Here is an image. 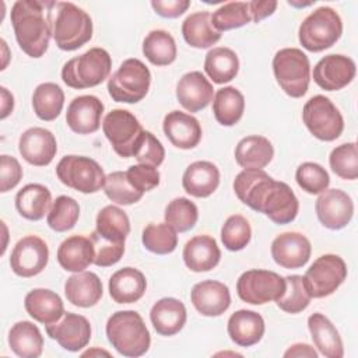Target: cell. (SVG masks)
<instances>
[{"instance_id": "91938a15", "label": "cell", "mask_w": 358, "mask_h": 358, "mask_svg": "<svg viewBox=\"0 0 358 358\" xmlns=\"http://www.w3.org/2000/svg\"><path fill=\"white\" fill-rule=\"evenodd\" d=\"M0 92H1V113H0V117L6 119L14 109V96L6 87H1Z\"/></svg>"}, {"instance_id": "e575fe53", "label": "cell", "mask_w": 358, "mask_h": 358, "mask_svg": "<svg viewBox=\"0 0 358 358\" xmlns=\"http://www.w3.org/2000/svg\"><path fill=\"white\" fill-rule=\"evenodd\" d=\"M94 234L105 242L124 245L126 238L130 234V221L127 214L112 204L103 207L96 215Z\"/></svg>"}, {"instance_id": "d6a6232c", "label": "cell", "mask_w": 358, "mask_h": 358, "mask_svg": "<svg viewBox=\"0 0 358 358\" xmlns=\"http://www.w3.org/2000/svg\"><path fill=\"white\" fill-rule=\"evenodd\" d=\"M273 157V144L263 136L243 137L235 147V161L243 169H263Z\"/></svg>"}, {"instance_id": "60d3db41", "label": "cell", "mask_w": 358, "mask_h": 358, "mask_svg": "<svg viewBox=\"0 0 358 358\" xmlns=\"http://www.w3.org/2000/svg\"><path fill=\"white\" fill-rule=\"evenodd\" d=\"M64 105V92L55 83L39 84L32 94V108L35 115L45 122L55 120Z\"/></svg>"}, {"instance_id": "7c38bea8", "label": "cell", "mask_w": 358, "mask_h": 358, "mask_svg": "<svg viewBox=\"0 0 358 358\" xmlns=\"http://www.w3.org/2000/svg\"><path fill=\"white\" fill-rule=\"evenodd\" d=\"M347 278V264L337 255L319 256L303 275L306 289L312 298L331 295Z\"/></svg>"}, {"instance_id": "6125c7cd", "label": "cell", "mask_w": 358, "mask_h": 358, "mask_svg": "<svg viewBox=\"0 0 358 358\" xmlns=\"http://www.w3.org/2000/svg\"><path fill=\"white\" fill-rule=\"evenodd\" d=\"M1 224H3V228H4V243H3V246H1V255L6 252V239H7V228H6V225H4V222L1 221Z\"/></svg>"}, {"instance_id": "8d00e7d4", "label": "cell", "mask_w": 358, "mask_h": 358, "mask_svg": "<svg viewBox=\"0 0 358 358\" xmlns=\"http://www.w3.org/2000/svg\"><path fill=\"white\" fill-rule=\"evenodd\" d=\"M8 345L20 358H38L43 350V336L36 324L21 320L10 329Z\"/></svg>"}, {"instance_id": "6f0895ef", "label": "cell", "mask_w": 358, "mask_h": 358, "mask_svg": "<svg viewBox=\"0 0 358 358\" xmlns=\"http://www.w3.org/2000/svg\"><path fill=\"white\" fill-rule=\"evenodd\" d=\"M278 3L275 0H263V1H249V13L252 20L257 24L262 20L267 18L268 15H271L275 8H277Z\"/></svg>"}, {"instance_id": "83f0119b", "label": "cell", "mask_w": 358, "mask_h": 358, "mask_svg": "<svg viewBox=\"0 0 358 358\" xmlns=\"http://www.w3.org/2000/svg\"><path fill=\"white\" fill-rule=\"evenodd\" d=\"M24 306L27 313L36 322L48 326L62 319L64 305L62 298L46 288H35L25 295Z\"/></svg>"}, {"instance_id": "ba28073f", "label": "cell", "mask_w": 358, "mask_h": 358, "mask_svg": "<svg viewBox=\"0 0 358 358\" xmlns=\"http://www.w3.org/2000/svg\"><path fill=\"white\" fill-rule=\"evenodd\" d=\"M151 73L138 59H126L108 80V92L116 102L137 103L148 92Z\"/></svg>"}, {"instance_id": "b9f144b4", "label": "cell", "mask_w": 358, "mask_h": 358, "mask_svg": "<svg viewBox=\"0 0 358 358\" xmlns=\"http://www.w3.org/2000/svg\"><path fill=\"white\" fill-rule=\"evenodd\" d=\"M285 278V291L284 294L275 301L277 306L291 315L299 313L302 310H305L309 303L312 296L309 295L303 277L298 275V274H292V275H287Z\"/></svg>"}, {"instance_id": "5bb4252c", "label": "cell", "mask_w": 358, "mask_h": 358, "mask_svg": "<svg viewBox=\"0 0 358 358\" xmlns=\"http://www.w3.org/2000/svg\"><path fill=\"white\" fill-rule=\"evenodd\" d=\"M49 260L46 242L36 235H27L20 239L10 256V266L14 274L29 278L43 271Z\"/></svg>"}, {"instance_id": "11a10c76", "label": "cell", "mask_w": 358, "mask_h": 358, "mask_svg": "<svg viewBox=\"0 0 358 358\" xmlns=\"http://www.w3.org/2000/svg\"><path fill=\"white\" fill-rule=\"evenodd\" d=\"M22 179V168L17 158L3 154L0 157V192L14 189Z\"/></svg>"}, {"instance_id": "7a4b0ae2", "label": "cell", "mask_w": 358, "mask_h": 358, "mask_svg": "<svg viewBox=\"0 0 358 358\" xmlns=\"http://www.w3.org/2000/svg\"><path fill=\"white\" fill-rule=\"evenodd\" d=\"M53 3L18 0L11 7V24L17 43L29 57H42L49 48Z\"/></svg>"}, {"instance_id": "9c48e42d", "label": "cell", "mask_w": 358, "mask_h": 358, "mask_svg": "<svg viewBox=\"0 0 358 358\" xmlns=\"http://www.w3.org/2000/svg\"><path fill=\"white\" fill-rule=\"evenodd\" d=\"M56 175L64 186L85 194L101 190L106 179L101 165L84 155L63 157L56 165Z\"/></svg>"}, {"instance_id": "f1b7e54d", "label": "cell", "mask_w": 358, "mask_h": 358, "mask_svg": "<svg viewBox=\"0 0 358 358\" xmlns=\"http://www.w3.org/2000/svg\"><path fill=\"white\" fill-rule=\"evenodd\" d=\"M220 185V171L210 161L192 162L182 176L185 192L193 197L204 199L211 196Z\"/></svg>"}, {"instance_id": "9a60e30c", "label": "cell", "mask_w": 358, "mask_h": 358, "mask_svg": "<svg viewBox=\"0 0 358 358\" xmlns=\"http://www.w3.org/2000/svg\"><path fill=\"white\" fill-rule=\"evenodd\" d=\"M315 210L320 224L329 229L347 227L354 214L352 199L340 189H326L315 203Z\"/></svg>"}, {"instance_id": "f35d334b", "label": "cell", "mask_w": 358, "mask_h": 358, "mask_svg": "<svg viewBox=\"0 0 358 358\" xmlns=\"http://www.w3.org/2000/svg\"><path fill=\"white\" fill-rule=\"evenodd\" d=\"M245 110V96L235 87L220 88L214 94L213 112L215 120L222 126L236 124Z\"/></svg>"}, {"instance_id": "4dcf8cb0", "label": "cell", "mask_w": 358, "mask_h": 358, "mask_svg": "<svg viewBox=\"0 0 358 358\" xmlns=\"http://www.w3.org/2000/svg\"><path fill=\"white\" fill-rule=\"evenodd\" d=\"M95 250L90 238L83 235H73L64 239L57 249V262L71 273L84 271L94 263Z\"/></svg>"}, {"instance_id": "94428289", "label": "cell", "mask_w": 358, "mask_h": 358, "mask_svg": "<svg viewBox=\"0 0 358 358\" xmlns=\"http://www.w3.org/2000/svg\"><path fill=\"white\" fill-rule=\"evenodd\" d=\"M1 46H3V52H4V63L1 66V70H4L6 66H7V57H8V55H7V43H6L4 39H1Z\"/></svg>"}, {"instance_id": "d6986e66", "label": "cell", "mask_w": 358, "mask_h": 358, "mask_svg": "<svg viewBox=\"0 0 358 358\" xmlns=\"http://www.w3.org/2000/svg\"><path fill=\"white\" fill-rule=\"evenodd\" d=\"M312 246L301 232H284L271 242V257L284 268H301L310 257Z\"/></svg>"}, {"instance_id": "3957f363", "label": "cell", "mask_w": 358, "mask_h": 358, "mask_svg": "<svg viewBox=\"0 0 358 358\" xmlns=\"http://www.w3.org/2000/svg\"><path fill=\"white\" fill-rule=\"evenodd\" d=\"M106 337L123 357H141L151 344L150 331L136 310H117L106 322Z\"/></svg>"}, {"instance_id": "9f6ffc18", "label": "cell", "mask_w": 358, "mask_h": 358, "mask_svg": "<svg viewBox=\"0 0 358 358\" xmlns=\"http://www.w3.org/2000/svg\"><path fill=\"white\" fill-rule=\"evenodd\" d=\"M151 7L154 11L164 18H178L189 7V0H152Z\"/></svg>"}, {"instance_id": "7402d4cb", "label": "cell", "mask_w": 358, "mask_h": 358, "mask_svg": "<svg viewBox=\"0 0 358 358\" xmlns=\"http://www.w3.org/2000/svg\"><path fill=\"white\" fill-rule=\"evenodd\" d=\"M176 98L187 112H199L214 99V88L203 73L189 71L176 84Z\"/></svg>"}, {"instance_id": "e0dca14e", "label": "cell", "mask_w": 358, "mask_h": 358, "mask_svg": "<svg viewBox=\"0 0 358 358\" xmlns=\"http://www.w3.org/2000/svg\"><path fill=\"white\" fill-rule=\"evenodd\" d=\"M355 62L344 55H327L313 67V81L326 91H338L355 77Z\"/></svg>"}, {"instance_id": "7dc6e473", "label": "cell", "mask_w": 358, "mask_h": 358, "mask_svg": "<svg viewBox=\"0 0 358 358\" xmlns=\"http://www.w3.org/2000/svg\"><path fill=\"white\" fill-rule=\"evenodd\" d=\"M252 238V228L249 221L241 215L234 214L229 215L221 228V241L222 245L231 250L238 252L248 246Z\"/></svg>"}, {"instance_id": "cb8c5ba5", "label": "cell", "mask_w": 358, "mask_h": 358, "mask_svg": "<svg viewBox=\"0 0 358 358\" xmlns=\"http://www.w3.org/2000/svg\"><path fill=\"white\" fill-rule=\"evenodd\" d=\"M229 338L241 347H250L257 344L264 336L266 324L262 315L249 309H239L234 312L227 324Z\"/></svg>"}, {"instance_id": "be15d7a7", "label": "cell", "mask_w": 358, "mask_h": 358, "mask_svg": "<svg viewBox=\"0 0 358 358\" xmlns=\"http://www.w3.org/2000/svg\"><path fill=\"white\" fill-rule=\"evenodd\" d=\"M92 354H106V355H109V352L108 351H87V352H84V355H92Z\"/></svg>"}, {"instance_id": "f6af8a7d", "label": "cell", "mask_w": 358, "mask_h": 358, "mask_svg": "<svg viewBox=\"0 0 358 358\" xmlns=\"http://www.w3.org/2000/svg\"><path fill=\"white\" fill-rule=\"evenodd\" d=\"M164 217L165 222L176 232H186L196 225L199 220V210L192 200L186 197H176L168 203Z\"/></svg>"}, {"instance_id": "816d5d0a", "label": "cell", "mask_w": 358, "mask_h": 358, "mask_svg": "<svg viewBox=\"0 0 358 358\" xmlns=\"http://www.w3.org/2000/svg\"><path fill=\"white\" fill-rule=\"evenodd\" d=\"M133 157L138 161V164H145L158 168L164 162L165 148L151 131L144 130L136 144Z\"/></svg>"}, {"instance_id": "2e32d148", "label": "cell", "mask_w": 358, "mask_h": 358, "mask_svg": "<svg viewBox=\"0 0 358 358\" xmlns=\"http://www.w3.org/2000/svg\"><path fill=\"white\" fill-rule=\"evenodd\" d=\"M46 334L56 340L57 344L71 352H77L87 347L91 340V324L83 315L64 312L62 320L45 326Z\"/></svg>"}, {"instance_id": "bcb514c9", "label": "cell", "mask_w": 358, "mask_h": 358, "mask_svg": "<svg viewBox=\"0 0 358 358\" xmlns=\"http://www.w3.org/2000/svg\"><path fill=\"white\" fill-rule=\"evenodd\" d=\"M78 217V203L70 196H59L48 213V225L56 232H66L74 228Z\"/></svg>"}, {"instance_id": "680465c9", "label": "cell", "mask_w": 358, "mask_h": 358, "mask_svg": "<svg viewBox=\"0 0 358 358\" xmlns=\"http://www.w3.org/2000/svg\"><path fill=\"white\" fill-rule=\"evenodd\" d=\"M284 357L289 358V357H308V358H317V352L315 351V348L309 344L305 343H296L292 344L285 352Z\"/></svg>"}, {"instance_id": "1f68e13d", "label": "cell", "mask_w": 358, "mask_h": 358, "mask_svg": "<svg viewBox=\"0 0 358 358\" xmlns=\"http://www.w3.org/2000/svg\"><path fill=\"white\" fill-rule=\"evenodd\" d=\"M308 329L319 352L327 358H341L344 355L343 340L334 324L323 313H312L308 317Z\"/></svg>"}, {"instance_id": "ac0fdd59", "label": "cell", "mask_w": 358, "mask_h": 358, "mask_svg": "<svg viewBox=\"0 0 358 358\" xmlns=\"http://www.w3.org/2000/svg\"><path fill=\"white\" fill-rule=\"evenodd\" d=\"M18 151L28 164L46 166L53 161L57 152V143L50 130L29 127L20 136Z\"/></svg>"}, {"instance_id": "ffe728a7", "label": "cell", "mask_w": 358, "mask_h": 358, "mask_svg": "<svg viewBox=\"0 0 358 358\" xmlns=\"http://www.w3.org/2000/svg\"><path fill=\"white\" fill-rule=\"evenodd\" d=\"M103 103L95 95L76 96L67 106L66 123L77 134H91L101 127Z\"/></svg>"}, {"instance_id": "52a82bcc", "label": "cell", "mask_w": 358, "mask_h": 358, "mask_svg": "<svg viewBox=\"0 0 358 358\" xmlns=\"http://www.w3.org/2000/svg\"><path fill=\"white\" fill-rule=\"evenodd\" d=\"M273 73L281 90L291 98H301L306 94L310 81V64L301 49H280L273 57Z\"/></svg>"}, {"instance_id": "d590c367", "label": "cell", "mask_w": 358, "mask_h": 358, "mask_svg": "<svg viewBox=\"0 0 358 358\" xmlns=\"http://www.w3.org/2000/svg\"><path fill=\"white\" fill-rule=\"evenodd\" d=\"M182 35L187 45L197 49H207L221 39L208 11H197L187 15L182 24Z\"/></svg>"}, {"instance_id": "ee69618b", "label": "cell", "mask_w": 358, "mask_h": 358, "mask_svg": "<svg viewBox=\"0 0 358 358\" xmlns=\"http://www.w3.org/2000/svg\"><path fill=\"white\" fill-rule=\"evenodd\" d=\"M252 21L249 13V3L229 1L218 7L211 14V22L218 32L241 28Z\"/></svg>"}, {"instance_id": "484cf974", "label": "cell", "mask_w": 358, "mask_h": 358, "mask_svg": "<svg viewBox=\"0 0 358 358\" xmlns=\"http://www.w3.org/2000/svg\"><path fill=\"white\" fill-rule=\"evenodd\" d=\"M221 250L217 241L210 235H197L186 242L183 262L194 273L210 271L220 263Z\"/></svg>"}, {"instance_id": "f907efd6", "label": "cell", "mask_w": 358, "mask_h": 358, "mask_svg": "<svg viewBox=\"0 0 358 358\" xmlns=\"http://www.w3.org/2000/svg\"><path fill=\"white\" fill-rule=\"evenodd\" d=\"M295 179L298 186L309 194H320L330 185L327 171L316 162H303L296 168Z\"/></svg>"}, {"instance_id": "8fae6325", "label": "cell", "mask_w": 358, "mask_h": 358, "mask_svg": "<svg viewBox=\"0 0 358 358\" xmlns=\"http://www.w3.org/2000/svg\"><path fill=\"white\" fill-rule=\"evenodd\" d=\"M284 291L285 278L270 270H248L236 281L238 296L250 305H264L277 301Z\"/></svg>"}, {"instance_id": "6da1fadb", "label": "cell", "mask_w": 358, "mask_h": 358, "mask_svg": "<svg viewBox=\"0 0 358 358\" xmlns=\"http://www.w3.org/2000/svg\"><path fill=\"white\" fill-rule=\"evenodd\" d=\"M234 190L243 204L264 214L274 224H289L298 215L299 203L292 189L285 182L274 180L263 169L239 172L234 180Z\"/></svg>"}, {"instance_id": "4fadbf2b", "label": "cell", "mask_w": 358, "mask_h": 358, "mask_svg": "<svg viewBox=\"0 0 358 358\" xmlns=\"http://www.w3.org/2000/svg\"><path fill=\"white\" fill-rule=\"evenodd\" d=\"M102 130L115 152L123 158L133 157L136 144L144 131L138 119L126 109H112L102 122Z\"/></svg>"}, {"instance_id": "f546056e", "label": "cell", "mask_w": 358, "mask_h": 358, "mask_svg": "<svg viewBox=\"0 0 358 358\" xmlns=\"http://www.w3.org/2000/svg\"><path fill=\"white\" fill-rule=\"evenodd\" d=\"M109 295L116 303H134L147 289L144 274L134 267H123L109 278Z\"/></svg>"}, {"instance_id": "603a6c76", "label": "cell", "mask_w": 358, "mask_h": 358, "mask_svg": "<svg viewBox=\"0 0 358 358\" xmlns=\"http://www.w3.org/2000/svg\"><path fill=\"white\" fill-rule=\"evenodd\" d=\"M164 134L172 145L180 150H192L201 140V126L196 117L180 110L169 112L162 122Z\"/></svg>"}, {"instance_id": "c3c4849f", "label": "cell", "mask_w": 358, "mask_h": 358, "mask_svg": "<svg viewBox=\"0 0 358 358\" xmlns=\"http://www.w3.org/2000/svg\"><path fill=\"white\" fill-rule=\"evenodd\" d=\"M331 171L341 179L355 180L358 178V152L355 143H344L331 150L329 157Z\"/></svg>"}, {"instance_id": "681fc988", "label": "cell", "mask_w": 358, "mask_h": 358, "mask_svg": "<svg viewBox=\"0 0 358 358\" xmlns=\"http://www.w3.org/2000/svg\"><path fill=\"white\" fill-rule=\"evenodd\" d=\"M103 192L109 200H112L113 203L120 204V206L134 204L138 200H141V197H143V193L136 190L130 185L127 175L123 171H116V172L106 175Z\"/></svg>"}, {"instance_id": "8992f818", "label": "cell", "mask_w": 358, "mask_h": 358, "mask_svg": "<svg viewBox=\"0 0 358 358\" xmlns=\"http://www.w3.org/2000/svg\"><path fill=\"white\" fill-rule=\"evenodd\" d=\"M343 34L338 13L327 6L312 11L299 25L298 38L303 49L317 53L331 48Z\"/></svg>"}, {"instance_id": "5b68a950", "label": "cell", "mask_w": 358, "mask_h": 358, "mask_svg": "<svg viewBox=\"0 0 358 358\" xmlns=\"http://www.w3.org/2000/svg\"><path fill=\"white\" fill-rule=\"evenodd\" d=\"M112 70L110 55L102 48H91L85 53L70 59L62 69L63 83L74 90L96 87Z\"/></svg>"}, {"instance_id": "db71d44e", "label": "cell", "mask_w": 358, "mask_h": 358, "mask_svg": "<svg viewBox=\"0 0 358 358\" xmlns=\"http://www.w3.org/2000/svg\"><path fill=\"white\" fill-rule=\"evenodd\" d=\"M90 239L94 245L95 250V257H94V264L99 267H109L116 264L124 253V245H116L110 242H105L101 238H98L94 232H91Z\"/></svg>"}, {"instance_id": "30bf717a", "label": "cell", "mask_w": 358, "mask_h": 358, "mask_svg": "<svg viewBox=\"0 0 358 358\" xmlns=\"http://www.w3.org/2000/svg\"><path fill=\"white\" fill-rule=\"evenodd\" d=\"M302 120L310 134L322 141L338 138L344 130V119L337 106L324 95H315L302 109Z\"/></svg>"}, {"instance_id": "7bdbcfd3", "label": "cell", "mask_w": 358, "mask_h": 358, "mask_svg": "<svg viewBox=\"0 0 358 358\" xmlns=\"http://www.w3.org/2000/svg\"><path fill=\"white\" fill-rule=\"evenodd\" d=\"M141 242L144 248L155 255L172 253L178 246L176 231L166 222L148 224L143 229Z\"/></svg>"}, {"instance_id": "d4e9b609", "label": "cell", "mask_w": 358, "mask_h": 358, "mask_svg": "<svg viewBox=\"0 0 358 358\" xmlns=\"http://www.w3.org/2000/svg\"><path fill=\"white\" fill-rule=\"evenodd\" d=\"M187 312L182 301L176 298H161L150 310V320L155 331L161 336L169 337L179 333L186 324Z\"/></svg>"}, {"instance_id": "74e56055", "label": "cell", "mask_w": 358, "mask_h": 358, "mask_svg": "<svg viewBox=\"0 0 358 358\" xmlns=\"http://www.w3.org/2000/svg\"><path fill=\"white\" fill-rule=\"evenodd\" d=\"M204 70L215 84H225L232 81L239 71L238 55L224 46L213 48L207 52L204 59Z\"/></svg>"}, {"instance_id": "836d02e7", "label": "cell", "mask_w": 358, "mask_h": 358, "mask_svg": "<svg viewBox=\"0 0 358 358\" xmlns=\"http://www.w3.org/2000/svg\"><path fill=\"white\" fill-rule=\"evenodd\" d=\"M52 204L50 190L41 183L25 185L15 194V208L21 217L39 221L49 213Z\"/></svg>"}, {"instance_id": "44dd1931", "label": "cell", "mask_w": 358, "mask_h": 358, "mask_svg": "<svg viewBox=\"0 0 358 358\" xmlns=\"http://www.w3.org/2000/svg\"><path fill=\"white\" fill-rule=\"evenodd\" d=\"M190 301L200 315L215 317L228 310L231 305V294L224 282L204 280L193 285Z\"/></svg>"}, {"instance_id": "277c9868", "label": "cell", "mask_w": 358, "mask_h": 358, "mask_svg": "<svg viewBox=\"0 0 358 358\" xmlns=\"http://www.w3.org/2000/svg\"><path fill=\"white\" fill-rule=\"evenodd\" d=\"M52 36L59 49L76 50L92 38V20L87 11L70 1H55L52 7Z\"/></svg>"}, {"instance_id": "4316f807", "label": "cell", "mask_w": 358, "mask_h": 358, "mask_svg": "<svg viewBox=\"0 0 358 358\" xmlns=\"http://www.w3.org/2000/svg\"><path fill=\"white\" fill-rule=\"evenodd\" d=\"M64 294L71 305L91 308L102 298V281L92 271H80L66 280Z\"/></svg>"}, {"instance_id": "ab89813d", "label": "cell", "mask_w": 358, "mask_h": 358, "mask_svg": "<svg viewBox=\"0 0 358 358\" xmlns=\"http://www.w3.org/2000/svg\"><path fill=\"white\" fill-rule=\"evenodd\" d=\"M143 53L154 66H168L176 59L173 36L164 29H152L143 41Z\"/></svg>"}, {"instance_id": "f5cc1de1", "label": "cell", "mask_w": 358, "mask_h": 358, "mask_svg": "<svg viewBox=\"0 0 358 358\" xmlns=\"http://www.w3.org/2000/svg\"><path fill=\"white\" fill-rule=\"evenodd\" d=\"M126 175L130 185L136 190L141 192L143 194L159 185V172L155 166H151V165H145V164L131 165L126 171Z\"/></svg>"}]
</instances>
